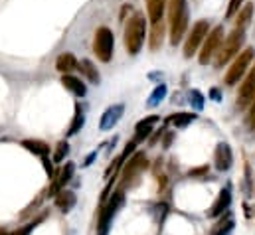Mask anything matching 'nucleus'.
<instances>
[{"instance_id": "obj_1", "label": "nucleus", "mask_w": 255, "mask_h": 235, "mask_svg": "<svg viewBox=\"0 0 255 235\" xmlns=\"http://www.w3.org/2000/svg\"><path fill=\"white\" fill-rule=\"evenodd\" d=\"M147 38V18L143 12H135L125 26V48L131 55L140 51Z\"/></svg>"}, {"instance_id": "obj_2", "label": "nucleus", "mask_w": 255, "mask_h": 235, "mask_svg": "<svg viewBox=\"0 0 255 235\" xmlns=\"http://www.w3.org/2000/svg\"><path fill=\"white\" fill-rule=\"evenodd\" d=\"M168 18H170V44L176 46L186 34L188 28V8L186 0H170L168 6Z\"/></svg>"}, {"instance_id": "obj_3", "label": "nucleus", "mask_w": 255, "mask_h": 235, "mask_svg": "<svg viewBox=\"0 0 255 235\" xmlns=\"http://www.w3.org/2000/svg\"><path fill=\"white\" fill-rule=\"evenodd\" d=\"M125 203V192L123 190H117L115 194H113L109 198V201L105 203V208L101 210L99 214V223H97V235H107L111 225H113V219H115V216L119 214V210L123 208Z\"/></svg>"}, {"instance_id": "obj_4", "label": "nucleus", "mask_w": 255, "mask_h": 235, "mask_svg": "<svg viewBox=\"0 0 255 235\" xmlns=\"http://www.w3.org/2000/svg\"><path fill=\"white\" fill-rule=\"evenodd\" d=\"M243 40H245V30H239V28H236V30H234L228 38H225L221 50H218V53H216V67L225 66L234 55H239L241 46H243Z\"/></svg>"}, {"instance_id": "obj_5", "label": "nucleus", "mask_w": 255, "mask_h": 235, "mask_svg": "<svg viewBox=\"0 0 255 235\" xmlns=\"http://www.w3.org/2000/svg\"><path fill=\"white\" fill-rule=\"evenodd\" d=\"M113 48H115V36L107 26L97 28L95 40H93V51L97 55V60L103 64H109L113 57Z\"/></svg>"}, {"instance_id": "obj_6", "label": "nucleus", "mask_w": 255, "mask_h": 235, "mask_svg": "<svg viewBox=\"0 0 255 235\" xmlns=\"http://www.w3.org/2000/svg\"><path fill=\"white\" fill-rule=\"evenodd\" d=\"M253 57H255V51H253L251 48L239 51V55L234 60L232 67L228 69V73H225V85H236V83H239V79L245 75L247 67L251 66Z\"/></svg>"}, {"instance_id": "obj_7", "label": "nucleus", "mask_w": 255, "mask_h": 235, "mask_svg": "<svg viewBox=\"0 0 255 235\" xmlns=\"http://www.w3.org/2000/svg\"><path fill=\"white\" fill-rule=\"evenodd\" d=\"M210 34V22L208 20H198L194 26H192V30L186 38V44H184V55L186 57H192L198 48H200L206 40V36Z\"/></svg>"}, {"instance_id": "obj_8", "label": "nucleus", "mask_w": 255, "mask_h": 235, "mask_svg": "<svg viewBox=\"0 0 255 235\" xmlns=\"http://www.w3.org/2000/svg\"><path fill=\"white\" fill-rule=\"evenodd\" d=\"M221 40H223V26H216L214 30H210V34L204 40L202 50H200V53H198V62H200L202 66L210 64V60L218 53V48H220Z\"/></svg>"}, {"instance_id": "obj_9", "label": "nucleus", "mask_w": 255, "mask_h": 235, "mask_svg": "<svg viewBox=\"0 0 255 235\" xmlns=\"http://www.w3.org/2000/svg\"><path fill=\"white\" fill-rule=\"evenodd\" d=\"M255 99V66L249 69L247 77L243 79V83L239 85V93H238V107L245 109L251 105V101Z\"/></svg>"}, {"instance_id": "obj_10", "label": "nucleus", "mask_w": 255, "mask_h": 235, "mask_svg": "<svg viewBox=\"0 0 255 235\" xmlns=\"http://www.w3.org/2000/svg\"><path fill=\"white\" fill-rule=\"evenodd\" d=\"M147 166H149V160H147L145 152H135L133 158L129 160V164H127L125 170H123V182H125V184L131 182V180L135 178V176L140 174Z\"/></svg>"}, {"instance_id": "obj_11", "label": "nucleus", "mask_w": 255, "mask_h": 235, "mask_svg": "<svg viewBox=\"0 0 255 235\" xmlns=\"http://www.w3.org/2000/svg\"><path fill=\"white\" fill-rule=\"evenodd\" d=\"M125 113V105L123 103H117V105H111L103 115H101V121H99V131H111L115 127L121 117Z\"/></svg>"}, {"instance_id": "obj_12", "label": "nucleus", "mask_w": 255, "mask_h": 235, "mask_svg": "<svg viewBox=\"0 0 255 235\" xmlns=\"http://www.w3.org/2000/svg\"><path fill=\"white\" fill-rule=\"evenodd\" d=\"M214 162H216V168L220 172H228L234 164V154H232V149L230 144L225 142H220L216 146V152H214Z\"/></svg>"}, {"instance_id": "obj_13", "label": "nucleus", "mask_w": 255, "mask_h": 235, "mask_svg": "<svg viewBox=\"0 0 255 235\" xmlns=\"http://www.w3.org/2000/svg\"><path fill=\"white\" fill-rule=\"evenodd\" d=\"M230 205H232V188L225 186V188L218 194V200L212 203V208L208 210V218H218V216L225 214V212L230 210Z\"/></svg>"}, {"instance_id": "obj_14", "label": "nucleus", "mask_w": 255, "mask_h": 235, "mask_svg": "<svg viewBox=\"0 0 255 235\" xmlns=\"http://www.w3.org/2000/svg\"><path fill=\"white\" fill-rule=\"evenodd\" d=\"M73 172H75V164L73 162H68L64 168H62V172H60V176L58 178H53V182H51V188L48 190V196H58L62 190H66L64 186L73 178Z\"/></svg>"}, {"instance_id": "obj_15", "label": "nucleus", "mask_w": 255, "mask_h": 235, "mask_svg": "<svg viewBox=\"0 0 255 235\" xmlns=\"http://www.w3.org/2000/svg\"><path fill=\"white\" fill-rule=\"evenodd\" d=\"M158 121H160L158 115H153V117H147V119H143V121H138L136 127H135V140L133 142H143L145 138H149Z\"/></svg>"}, {"instance_id": "obj_16", "label": "nucleus", "mask_w": 255, "mask_h": 235, "mask_svg": "<svg viewBox=\"0 0 255 235\" xmlns=\"http://www.w3.org/2000/svg\"><path fill=\"white\" fill-rule=\"evenodd\" d=\"M55 208L58 210H62L64 214H68V212H71L73 208H75V203H77V196L71 192V190H62L58 196H55Z\"/></svg>"}, {"instance_id": "obj_17", "label": "nucleus", "mask_w": 255, "mask_h": 235, "mask_svg": "<svg viewBox=\"0 0 255 235\" xmlns=\"http://www.w3.org/2000/svg\"><path fill=\"white\" fill-rule=\"evenodd\" d=\"M62 83H64L66 89H69L75 97H85V93H87V87H85V83H83L79 77L64 75V77H62Z\"/></svg>"}, {"instance_id": "obj_18", "label": "nucleus", "mask_w": 255, "mask_h": 235, "mask_svg": "<svg viewBox=\"0 0 255 235\" xmlns=\"http://www.w3.org/2000/svg\"><path fill=\"white\" fill-rule=\"evenodd\" d=\"M77 66H79V62L75 60L73 53H62L58 60H55V69L64 75H69V71L77 69Z\"/></svg>"}, {"instance_id": "obj_19", "label": "nucleus", "mask_w": 255, "mask_h": 235, "mask_svg": "<svg viewBox=\"0 0 255 235\" xmlns=\"http://www.w3.org/2000/svg\"><path fill=\"white\" fill-rule=\"evenodd\" d=\"M164 8H166V0H147L149 20H151L153 24L160 22V20H162V14H164Z\"/></svg>"}, {"instance_id": "obj_20", "label": "nucleus", "mask_w": 255, "mask_h": 235, "mask_svg": "<svg viewBox=\"0 0 255 235\" xmlns=\"http://www.w3.org/2000/svg\"><path fill=\"white\" fill-rule=\"evenodd\" d=\"M22 146L26 151H30L32 154L40 156V158H46L50 154V146L44 142V140H34V138H28V140H22Z\"/></svg>"}, {"instance_id": "obj_21", "label": "nucleus", "mask_w": 255, "mask_h": 235, "mask_svg": "<svg viewBox=\"0 0 255 235\" xmlns=\"http://www.w3.org/2000/svg\"><path fill=\"white\" fill-rule=\"evenodd\" d=\"M192 121H196V115H194V113H174V115H170V117H168V123H170V125H174L176 129H184V127H188Z\"/></svg>"}, {"instance_id": "obj_22", "label": "nucleus", "mask_w": 255, "mask_h": 235, "mask_svg": "<svg viewBox=\"0 0 255 235\" xmlns=\"http://www.w3.org/2000/svg\"><path fill=\"white\" fill-rule=\"evenodd\" d=\"M77 69H79L85 77H87L91 83H95V85L99 83V79H101V77H99V71H97V67H95L89 60H81L79 66H77Z\"/></svg>"}, {"instance_id": "obj_23", "label": "nucleus", "mask_w": 255, "mask_h": 235, "mask_svg": "<svg viewBox=\"0 0 255 235\" xmlns=\"http://www.w3.org/2000/svg\"><path fill=\"white\" fill-rule=\"evenodd\" d=\"M83 125H85V115H83V109H81V105H79V103H75V115H73V121H71V125H69L68 136L77 134V133L83 129Z\"/></svg>"}, {"instance_id": "obj_24", "label": "nucleus", "mask_w": 255, "mask_h": 235, "mask_svg": "<svg viewBox=\"0 0 255 235\" xmlns=\"http://www.w3.org/2000/svg\"><path fill=\"white\" fill-rule=\"evenodd\" d=\"M162 38H164V22H156L153 24V34H151V48L158 50L162 46Z\"/></svg>"}, {"instance_id": "obj_25", "label": "nucleus", "mask_w": 255, "mask_h": 235, "mask_svg": "<svg viewBox=\"0 0 255 235\" xmlns=\"http://www.w3.org/2000/svg\"><path fill=\"white\" fill-rule=\"evenodd\" d=\"M251 14H253V6L251 4H245L239 12H238V18H236V28H239V30H245V26L249 24L251 20Z\"/></svg>"}, {"instance_id": "obj_26", "label": "nucleus", "mask_w": 255, "mask_h": 235, "mask_svg": "<svg viewBox=\"0 0 255 235\" xmlns=\"http://www.w3.org/2000/svg\"><path fill=\"white\" fill-rule=\"evenodd\" d=\"M166 97V85L164 83H160V85H156L154 87V91L151 93V97H149V101H147V107H156V105H160L162 103V99Z\"/></svg>"}, {"instance_id": "obj_27", "label": "nucleus", "mask_w": 255, "mask_h": 235, "mask_svg": "<svg viewBox=\"0 0 255 235\" xmlns=\"http://www.w3.org/2000/svg\"><path fill=\"white\" fill-rule=\"evenodd\" d=\"M69 154V144L66 140H60L55 144V152H53V162H62Z\"/></svg>"}, {"instance_id": "obj_28", "label": "nucleus", "mask_w": 255, "mask_h": 235, "mask_svg": "<svg viewBox=\"0 0 255 235\" xmlns=\"http://www.w3.org/2000/svg\"><path fill=\"white\" fill-rule=\"evenodd\" d=\"M218 225H220V227H218L212 235H230L232 229H234V219H232V216H228L225 223H223V219H221V223H218Z\"/></svg>"}, {"instance_id": "obj_29", "label": "nucleus", "mask_w": 255, "mask_h": 235, "mask_svg": "<svg viewBox=\"0 0 255 235\" xmlns=\"http://www.w3.org/2000/svg\"><path fill=\"white\" fill-rule=\"evenodd\" d=\"M190 105L194 107V109H198V111H202L204 109V95L200 93V91H190Z\"/></svg>"}, {"instance_id": "obj_30", "label": "nucleus", "mask_w": 255, "mask_h": 235, "mask_svg": "<svg viewBox=\"0 0 255 235\" xmlns=\"http://www.w3.org/2000/svg\"><path fill=\"white\" fill-rule=\"evenodd\" d=\"M241 2H243V0H230V6H228V10H225V16L234 18V14L241 10Z\"/></svg>"}, {"instance_id": "obj_31", "label": "nucleus", "mask_w": 255, "mask_h": 235, "mask_svg": "<svg viewBox=\"0 0 255 235\" xmlns=\"http://www.w3.org/2000/svg\"><path fill=\"white\" fill-rule=\"evenodd\" d=\"M40 221H42V218H40V219H34L32 223H28L26 227H22V229H18V231H16L14 235H30V233L34 231V227H36V225H38Z\"/></svg>"}, {"instance_id": "obj_32", "label": "nucleus", "mask_w": 255, "mask_h": 235, "mask_svg": "<svg viewBox=\"0 0 255 235\" xmlns=\"http://www.w3.org/2000/svg\"><path fill=\"white\" fill-rule=\"evenodd\" d=\"M247 123L251 129H255V99L251 101V107H249V115H247Z\"/></svg>"}, {"instance_id": "obj_33", "label": "nucleus", "mask_w": 255, "mask_h": 235, "mask_svg": "<svg viewBox=\"0 0 255 235\" xmlns=\"http://www.w3.org/2000/svg\"><path fill=\"white\" fill-rule=\"evenodd\" d=\"M97 154H99V149H97V151H93V152H89V154H87V158L83 160V166H91V164H93V160L97 158Z\"/></svg>"}, {"instance_id": "obj_34", "label": "nucleus", "mask_w": 255, "mask_h": 235, "mask_svg": "<svg viewBox=\"0 0 255 235\" xmlns=\"http://www.w3.org/2000/svg\"><path fill=\"white\" fill-rule=\"evenodd\" d=\"M208 172V166H202V168H196V170H190V176L194 178V176H202Z\"/></svg>"}, {"instance_id": "obj_35", "label": "nucleus", "mask_w": 255, "mask_h": 235, "mask_svg": "<svg viewBox=\"0 0 255 235\" xmlns=\"http://www.w3.org/2000/svg\"><path fill=\"white\" fill-rule=\"evenodd\" d=\"M210 95L214 97V101H220V91H218V89H212V91H210Z\"/></svg>"}, {"instance_id": "obj_36", "label": "nucleus", "mask_w": 255, "mask_h": 235, "mask_svg": "<svg viewBox=\"0 0 255 235\" xmlns=\"http://www.w3.org/2000/svg\"><path fill=\"white\" fill-rule=\"evenodd\" d=\"M0 235H8V231H4V229H0Z\"/></svg>"}]
</instances>
